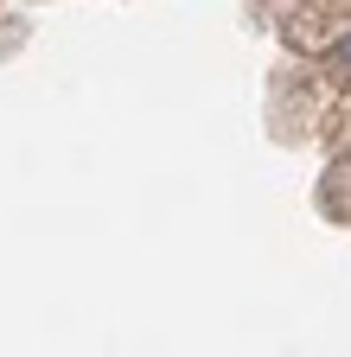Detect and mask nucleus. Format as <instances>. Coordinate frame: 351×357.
I'll return each mask as SVG.
<instances>
[{"label":"nucleus","mask_w":351,"mask_h":357,"mask_svg":"<svg viewBox=\"0 0 351 357\" xmlns=\"http://www.w3.org/2000/svg\"><path fill=\"white\" fill-rule=\"evenodd\" d=\"M338 64H345V70H351V32H345V45H338Z\"/></svg>","instance_id":"obj_1"}]
</instances>
